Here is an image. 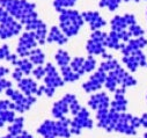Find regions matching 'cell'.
I'll return each mask as SVG.
<instances>
[{
	"instance_id": "d6986e66",
	"label": "cell",
	"mask_w": 147,
	"mask_h": 138,
	"mask_svg": "<svg viewBox=\"0 0 147 138\" xmlns=\"http://www.w3.org/2000/svg\"><path fill=\"white\" fill-rule=\"evenodd\" d=\"M30 60L34 63V64H42L44 62V53L40 50V49H35V50H31L30 51Z\"/></svg>"
},
{
	"instance_id": "6da1fadb",
	"label": "cell",
	"mask_w": 147,
	"mask_h": 138,
	"mask_svg": "<svg viewBox=\"0 0 147 138\" xmlns=\"http://www.w3.org/2000/svg\"><path fill=\"white\" fill-rule=\"evenodd\" d=\"M0 6L6 9L13 18L21 20L22 23L28 24L29 22L37 19V13L35 12V4L27 0H0Z\"/></svg>"
},
{
	"instance_id": "7a4b0ae2",
	"label": "cell",
	"mask_w": 147,
	"mask_h": 138,
	"mask_svg": "<svg viewBox=\"0 0 147 138\" xmlns=\"http://www.w3.org/2000/svg\"><path fill=\"white\" fill-rule=\"evenodd\" d=\"M60 27L66 36H74L84 23V18L74 9H63L59 16Z\"/></svg>"
},
{
	"instance_id": "f1b7e54d",
	"label": "cell",
	"mask_w": 147,
	"mask_h": 138,
	"mask_svg": "<svg viewBox=\"0 0 147 138\" xmlns=\"http://www.w3.org/2000/svg\"><path fill=\"white\" fill-rule=\"evenodd\" d=\"M130 34L131 35H134V36H140V35L144 34V31H142V29L140 27H138L136 24H132L131 28H130Z\"/></svg>"
},
{
	"instance_id": "484cf974",
	"label": "cell",
	"mask_w": 147,
	"mask_h": 138,
	"mask_svg": "<svg viewBox=\"0 0 147 138\" xmlns=\"http://www.w3.org/2000/svg\"><path fill=\"white\" fill-rule=\"evenodd\" d=\"M15 120V115L14 112H12L11 109L7 110H0V122H13Z\"/></svg>"
},
{
	"instance_id": "d6a6232c",
	"label": "cell",
	"mask_w": 147,
	"mask_h": 138,
	"mask_svg": "<svg viewBox=\"0 0 147 138\" xmlns=\"http://www.w3.org/2000/svg\"><path fill=\"white\" fill-rule=\"evenodd\" d=\"M8 72H9L8 68H6V67H4V66H0V79H1L4 76H6Z\"/></svg>"
},
{
	"instance_id": "7c38bea8",
	"label": "cell",
	"mask_w": 147,
	"mask_h": 138,
	"mask_svg": "<svg viewBox=\"0 0 147 138\" xmlns=\"http://www.w3.org/2000/svg\"><path fill=\"white\" fill-rule=\"evenodd\" d=\"M19 87L20 89L26 93L27 95H31L32 93H37V85L35 81H32L31 79H22L19 81Z\"/></svg>"
},
{
	"instance_id": "cb8c5ba5",
	"label": "cell",
	"mask_w": 147,
	"mask_h": 138,
	"mask_svg": "<svg viewBox=\"0 0 147 138\" xmlns=\"http://www.w3.org/2000/svg\"><path fill=\"white\" fill-rule=\"evenodd\" d=\"M22 125H23V118H16L13 121V124L9 126V132L12 136H15L18 135L19 132H21V129H22Z\"/></svg>"
},
{
	"instance_id": "8992f818",
	"label": "cell",
	"mask_w": 147,
	"mask_h": 138,
	"mask_svg": "<svg viewBox=\"0 0 147 138\" xmlns=\"http://www.w3.org/2000/svg\"><path fill=\"white\" fill-rule=\"evenodd\" d=\"M21 30V24L18 23L13 16H11L6 22L0 23V39H9Z\"/></svg>"
},
{
	"instance_id": "8fae6325",
	"label": "cell",
	"mask_w": 147,
	"mask_h": 138,
	"mask_svg": "<svg viewBox=\"0 0 147 138\" xmlns=\"http://www.w3.org/2000/svg\"><path fill=\"white\" fill-rule=\"evenodd\" d=\"M89 106L93 109H105L109 105V99L104 93H100L96 95H93L89 100Z\"/></svg>"
},
{
	"instance_id": "30bf717a",
	"label": "cell",
	"mask_w": 147,
	"mask_h": 138,
	"mask_svg": "<svg viewBox=\"0 0 147 138\" xmlns=\"http://www.w3.org/2000/svg\"><path fill=\"white\" fill-rule=\"evenodd\" d=\"M82 18L87 22H89L90 28L94 30H96V29H98L105 24V21L100 16V14L97 12H93V11L85 12V13H82Z\"/></svg>"
},
{
	"instance_id": "ba28073f",
	"label": "cell",
	"mask_w": 147,
	"mask_h": 138,
	"mask_svg": "<svg viewBox=\"0 0 147 138\" xmlns=\"http://www.w3.org/2000/svg\"><path fill=\"white\" fill-rule=\"evenodd\" d=\"M107 77H105V72L103 71H98L95 74L92 76V78L89 79V81H87L86 84H84V89L86 92H94L96 89H98L101 87V85L105 81Z\"/></svg>"
},
{
	"instance_id": "ffe728a7",
	"label": "cell",
	"mask_w": 147,
	"mask_h": 138,
	"mask_svg": "<svg viewBox=\"0 0 147 138\" xmlns=\"http://www.w3.org/2000/svg\"><path fill=\"white\" fill-rule=\"evenodd\" d=\"M56 60L57 63L63 67V66H67V64L69 63V56L66 51L64 50H59L56 55Z\"/></svg>"
},
{
	"instance_id": "4dcf8cb0",
	"label": "cell",
	"mask_w": 147,
	"mask_h": 138,
	"mask_svg": "<svg viewBox=\"0 0 147 138\" xmlns=\"http://www.w3.org/2000/svg\"><path fill=\"white\" fill-rule=\"evenodd\" d=\"M7 88H11V83L8 80H5V79H0V92L1 91H6Z\"/></svg>"
},
{
	"instance_id": "d4e9b609",
	"label": "cell",
	"mask_w": 147,
	"mask_h": 138,
	"mask_svg": "<svg viewBox=\"0 0 147 138\" xmlns=\"http://www.w3.org/2000/svg\"><path fill=\"white\" fill-rule=\"evenodd\" d=\"M117 67H118L117 62L110 58L109 60H107V62H104V63L101 64L100 70L103 71V72H107V71H113V70H115V68H117Z\"/></svg>"
},
{
	"instance_id": "9c48e42d",
	"label": "cell",
	"mask_w": 147,
	"mask_h": 138,
	"mask_svg": "<svg viewBox=\"0 0 147 138\" xmlns=\"http://www.w3.org/2000/svg\"><path fill=\"white\" fill-rule=\"evenodd\" d=\"M136 19L132 14H126L124 16H115L111 21V27L114 31H122L126 26L134 24Z\"/></svg>"
},
{
	"instance_id": "7402d4cb",
	"label": "cell",
	"mask_w": 147,
	"mask_h": 138,
	"mask_svg": "<svg viewBox=\"0 0 147 138\" xmlns=\"http://www.w3.org/2000/svg\"><path fill=\"white\" fill-rule=\"evenodd\" d=\"M0 59H6V60H9L12 63H15L16 62V56L11 55L9 49H8L7 45H3L1 48H0Z\"/></svg>"
},
{
	"instance_id": "603a6c76",
	"label": "cell",
	"mask_w": 147,
	"mask_h": 138,
	"mask_svg": "<svg viewBox=\"0 0 147 138\" xmlns=\"http://www.w3.org/2000/svg\"><path fill=\"white\" fill-rule=\"evenodd\" d=\"M121 1L122 0H100V6L105 7L110 11H115L119 6Z\"/></svg>"
},
{
	"instance_id": "e0dca14e",
	"label": "cell",
	"mask_w": 147,
	"mask_h": 138,
	"mask_svg": "<svg viewBox=\"0 0 147 138\" xmlns=\"http://www.w3.org/2000/svg\"><path fill=\"white\" fill-rule=\"evenodd\" d=\"M61 72H63L65 81H74V80L79 79V77H80L77 72H73V70L68 66H63L61 67Z\"/></svg>"
},
{
	"instance_id": "52a82bcc",
	"label": "cell",
	"mask_w": 147,
	"mask_h": 138,
	"mask_svg": "<svg viewBox=\"0 0 147 138\" xmlns=\"http://www.w3.org/2000/svg\"><path fill=\"white\" fill-rule=\"evenodd\" d=\"M45 72H47V76H45V84L48 87H52V88H56L57 86H61L64 84V81L60 79V77L58 76L56 68L53 67V65L51 64H48L45 66Z\"/></svg>"
},
{
	"instance_id": "1f68e13d",
	"label": "cell",
	"mask_w": 147,
	"mask_h": 138,
	"mask_svg": "<svg viewBox=\"0 0 147 138\" xmlns=\"http://www.w3.org/2000/svg\"><path fill=\"white\" fill-rule=\"evenodd\" d=\"M22 74H23V72L20 70V68L18 67L16 70L14 71V73H13V78L15 79V80H18V81H20V80H22Z\"/></svg>"
},
{
	"instance_id": "4fadbf2b",
	"label": "cell",
	"mask_w": 147,
	"mask_h": 138,
	"mask_svg": "<svg viewBox=\"0 0 147 138\" xmlns=\"http://www.w3.org/2000/svg\"><path fill=\"white\" fill-rule=\"evenodd\" d=\"M68 106H69V103H68L65 99H63V100L58 101L57 103H55L53 109H52V114H53L56 117H63L64 114L67 113Z\"/></svg>"
},
{
	"instance_id": "83f0119b",
	"label": "cell",
	"mask_w": 147,
	"mask_h": 138,
	"mask_svg": "<svg viewBox=\"0 0 147 138\" xmlns=\"http://www.w3.org/2000/svg\"><path fill=\"white\" fill-rule=\"evenodd\" d=\"M7 109L14 110V102H11L8 100H1L0 101V110H7Z\"/></svg>"
},
{
	"instance_id": "44dd1931",
	"label": "cell",
	"mask_w": 147,
	"mask_h": 138,
	"mask_svg": "<svg viewBox=\"0 0 147 138\" xmlns=\"http://www.w3.org/2000/svg\"><path fill=\"white\" fill-rule=\"evenodd\" d=\"M14 64H15V65H18V67L20 68V70H21V71H22L23 73H26V74L30 73L31 68H32L31 62H29V60H27V59H21V60H16V62H15Z\"/></svg>"
},
{
	"instance_id": "3957f363",
	"label": "cell",
	"mask_w": 147,
	"mask_h": 138,
	"mask_svg": "<svg viewBox=\"0 0 147 138\" xmlns=\"http://www.w3.org/2000/svg\"><path fill=\"white\" fill-rule=\"evenodd\" d=\"M6 94H7V96H9L14 101V110L20 112V113L29 109V107L35 102V97H32L30 95L23 96L21 93L16 92L12 88H7Z\"/></svg>"
},
{
	"instance_id": "836d02e7",
	"label": "cell",
	"mask_w": 147,
	"mask_h": 138,
	"mask_svg": "<svg viewBox=\"0 0 147 138\" xmlns=\"http://www.w3.org/2000/svg\"><path fill=\"white\" fill-rule=\"evenodd\" d=\"M124 1H131V0H124ZM133 1H140V0H133Z\"/></svg>"
},
{
	"instance_id": "2e32d148",
	"label": "cell",
	"mask_w": 147,
	"mask_h": 138,
	"mask_svg": "<svg viewBox=\"0 0 147 138\" xmlns=\"http://www.w3.org/2000/svg\"><path fill=\"white\" fill-rule=\"evenodd\" d=\"M76 3H77V0H53V6L57 11L61 12L65 8L73 7L76 5Z\"/></svg>"
},
{
	"instance_id": "4316f807",
	"label": "cell",
	"mask_w": 147,
	"mask_h": 138,
	"mask_svg": "<svg viewBox=\"0 0 147 138\" xmlns=\"http://www.w3.org/2000/svg\"><path fill=\"white\" fill-rule=\"evenodd\" d=\"M95 59L93 57H88V59L85 60V64H84V68H85V72H90L92 70H94L95 67Z\"/></svg>"
},
{
	"instance_id": "f546056e",
	"label": "cell",
	"mask_w": 147,
	"mask_h": 138,
	"mask_svg": "<svg viewBox=\"0 0 147 138\" xmlns=\"http://www.w3.org/2000/svg\"><path fill=\"white\" fill-rule=\"evenodd\" d=\"M47 74V72H45V68L44 67H42V66H38L37 68H35L34 70V76L37 78V79H41L43 76H45Z\"/></svg>"
},
{
	"instance_id": "9a60e30c",
	"label": "cell",
	"mask_w": 147,
	"mask_h": 138,
	"mask_svg": "<svg viewBox=\"0 0 147 138\" xmlns=\"http://www.w3.org/2000/svg\"><path fill=\"white\" fill-rule=\"evenodd\" d=\"M147 44V41L144 40V39H138V40H134V41H131L129 43V45L126 47H123V52L125 55H129V53H132L133 51L138 50L139 48H142L144 45Z\"/></svg>"
},
{
	"instance_id": "5bb4252c",
	"label": "cell",
	"mask_w": 147,
	"mask_h": 138,
	"mask_svg": "<svg viewBox=\"0 0 147 138\" xmlns=\"http://www.w3.org/2000/svg\"><path fill=\"white\" fill-rule=\"evenodd\" d=\"M48 41L49 42H57L59 44H64V43H66L67 39H66V36L64 35V34L57 27H53V28H51V31L49 34Z\"/></svg>"
},
{
	"instance_id": "5b68a950",
	"label": "cell",
	"mask_w": 147,
	"mask_h": 138,
	"mask_svg": "<svg viewBox=\"0 0 147 138\" xmlns=\"http://www.w3.org/2000/svg\"><path fill=\"white\" fill-rule=\"evenodd\" d=\"M36 34L35 32H26L22 35V37L19 41V45H18V53L22 57L24 56H29L31 49L36 45Z\"/></svg>"
},
{
	"instance_id": "277c9868",
	"label": "cell",
	"mask_w": 147,
	"mask_h": 138,
	"mask_svg": "<svg viewBox=\"0 0 147 138\" xmlns=\"http://www.w3.org/2000/svg\"><path fill=\"white\" fill-rule=\"evenodd\" d=\"M107 35L102 31H94L92 39L87 43V50L90 55H100L104 53V45H105Z\"/></svg>"
},
{
	"instance_id": "ac0fdd59",
	"label": "cell",
	"mask_w": 147,
	"mask_h": 138,
	"mask_svg": "<svg viewBox=\"0 0 147 138\" xmlns=\"http://www.w3.org/2000/svg\"><path fill=\"white\" fill-rule=\"evenodd\" d=\"M84 64H85V59L84 58H74L72 60L71 67H72V70L74 72H77L79 76H81L82 73H85Z\"/></svg>"
}]
</instances>
